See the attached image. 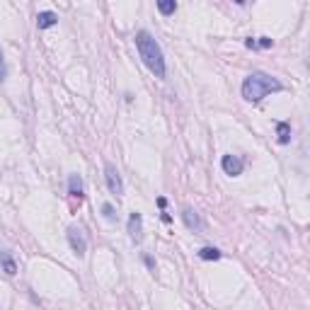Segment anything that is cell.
<instances>
[{"mask_svg":"<svg viewBox=\"0 0 310 310\" xmlns=\"http://www.w3.org/2000/svg\"><path fill=\"white\" fill-rule=\"evenodd\" d=\"M281 90H284V85L279 83L277 78H272L269 73H262V70H255V73H250V75L245 78L243 97L247 102H259V100H264L266 95L281 92Z\"/></svg>","mask_w":310,"mask_h":310,"instance_id":"2","label":"cell"},{"mask_svg":"<svg viewBox=\"0 0 310 310\" xmlns=\"http://www.w3.org/2000/svg\"><path fill=\"white\" fill-rule=\"evenodd\" d=\"M136 49H138V56H141V61L145 63V68L155 78H165V73H167L165 56H163L160 44L150 36V32H145V29L136 32Z\"/></svg>","mask_w":310,"mask_h":310,"instance_id":"1","label":"cell"},{"mask_svg":"<svg viewBox=\"0 0 310 310\" xmlns=\"http://www.w3.org/2000/svg\"><path fill=\"white\" fill-rule=\"evenodd\" d=\"M221 167H223V172H225V175L238 177V175H243L245 160H243V158H238V155H223V158H221Z\"/></svg>","mask_w":310,"mask_h":310,"instance_id":"6","label":"cell"},{"mask_svg":"<svg viewBox=\"0 0 310 310\" xmlns=\"http://www.w3.org/2000/svg\"><path fill=\"white\" fill-rule=\"evenodd\" d=\"M158 206H160V209H165V206H167V199H165V197H158Z\"/></svg>","mask_w":310,"mask_h":310,"instance_id":"17","label":"cell"},{"mask_svg":"<svg viewBox=\"0 0 310 310\" xmlns=\"http://www.w3.org/2000/svg\"><path fill=\"white\" fill-rule=\"evenodd\" d=\"M257 46H262V49H272L274 46V42L269 39V36H259V39H255V49Z\"/></svg>","mask_w":310,"mask_h":310,"instance_id":"15","label":"cell"},{"mask_svg":"<svg viewBox=\"0 0 310 310\" xmlns=\"http://www.w3.org/2000/svg\"><path fill=\"white\" fill-rule=\"evenodd\" d=\"M68 194L78 201L85 197V187H83V177H80V175H70V177H68Z\"/></svg>","mask_w":310,"mask_h":310,"instance_id":"8","label":"cell"},{"mask_svg":"<svg viewBox=\"0 0 310 310\" xmlns=\"http://www.w3.org/2000/svg\"><path fill=\"white\" fill-rule=\"evenodd\" d=\"M0 262H3V269H5L8 277H15V274H17V264H15V259H12V255L8 250L0 252Z\"/></svg>","mask_w":310,"mask_h":310,"instance_id":"10","label":"cell"},{"mask_svg":"<svg viewBox=\"0 0 310 310\" xmlns=\"http://www.w3.org/2000/svg\"><path fill=\"white\" fill-rule=\"evenodd\" d=\"M126 230H129V238H131V243H141L143 240V216L138 213V211H133L131 216H129V225H126Z\"/></svg>","mask_w":310,"mask_h":310,"instance_id":"5","label":"cell"},{"mask_svg":"<svg viewBox=\"0 0 310 310\" xmlns=\"http://www.w3.org/2000/svg\"><path fill=\"white\" fill-rule=\"evenodd\" d=\"M66 235H68V243H70V250H73L78 257H85V250H88L85 230H83V228H78V225H70Z\"/></svg>","mask_w":310,"mask_h":310,"instance_id":"3","label":"cell"},{"mask_svg":"<svg viewBox=\"0 0 310 310\" xmlns=\"http://www.w3.org/2000/svg\"><path fill=\"white\" fill-rule=\"evenodd\" d=\"M182 221H184V225H187L189 230H194V232H201L204 230V221L199 218V213L194 209H182Z\"/></svg>","mask_w":310,"mask_h":310,"instance_id":"7","label":"cell"},{"mask_svg":"<svg viewBox=\"0 0 310 310\" xmlns=\"http://www.w3.org/2000/svg\"><path fill=\"white\" fill-rule=\"evenodd\" d=\"M104 179H107V187L114 197H122L124 194V182H122V175L119 170L111 165V163H104Z\"/></svg>","mask_w":310,"mask_h":310,"instance_id":"4","label":"cell"},{"mask_svg":"<svg viewBox=\"0 0 310 310\" xmlns=\"http://www.w3.org/2000/svg\"><path fill=\"white\" fill-rule=\"evenodd\" d=\"M221 257H223V252L218 247H201L199 250V259H204V262H216Z\"/></svg>","mask_w":310,"mask_h":310,"instance_id":"11","label":"cell"},{"mask_svg":"<svg viewBox=\"0 0 310 310\" xmlns=\"http://www.w3.org/2000/svg\"><path fill=\"white\" fill-rule=\"evenodd\" d=\"M155 5H158L160 15H165V17L175 15V10H177V0H155Z\"/></svg>","mask_w":310,"mask_h":310,"instance_id":"12","label":"cell"},{"mask_svg":"<svg viewBox=\"0 0 310 310\" xmlns=\"http://www.w3.org/2000/svg\"><path fill=\"white\" fill-rule=\"evenodd\" d=\"M143 259H145V264L150 266V269H155V262H153V259H150V257H143Z\"/></svg>","mask_w":310,"mask_h":310,"instance_id":"18","label":"cell"},{"mask_svg":"<svg viewBox=\"0 0 310 310\" xmlns=\"http://www.w3.org/2000/svg\"><path fill=\"white\" fill-rule=\"evenodd\" d=\"M102 213L107 221H117V213H114V206L111 204H102Z\"/></svg>","mask_w":310,"mask_h":310,"instance_id":"14","label":"cell"},{"mask_svg":"<svg viewBox=\"0 0 310 310\" xmlns=\"http://www.w3.org/2000/svg\"><path fill=\"white\" fill-rule=\"evenodd\" d=\"M54 24H58V15H56V12L44 10L36 15V27H39V29H51Z\"/></svg>","mask_w":310,"mask_h":310,"instance_id":"9","label":"cell"},{"mask_svg":"<svg viewBox=\"0 0 310 310\" xmlns=\"http://www.w3.org/2000/svg\"><path fill=\"white\" fill-rule=\"evenodd\" d=\"M277 133H279V143L286 145L291 141V124L288 122H277Z\"/></svg>","mask_w":310,"mask_h":310,"instance_id":"13","label":"cell"},{"mask_svg":"<svg viewBox=\"0 0 310 310\" xmlns=\"http://www.w3.org/2000/svg\"><path fill=\"white\" fill-rule=\"evenodd\" d=\"M5 75H8V68H5V58H3V51H0V83L5 80Z\"/></svg>","mask_w":310,"mask_h":310,"instance_id":"16","label":"cell"},{"mask_svg":"<svg viewBox=\"0 0 310 310\" xmlns=\"http://www.w3.org/2000/svg\"><path fill=\"white\" fill-rule=\"evenodd\" d=\"M235 3H238V5H245V3H247V0H235Z\"/></svg>","mask_w":310,"mask_h":310,"instance_id":"19","label":"cell"}]
</instances>
